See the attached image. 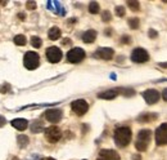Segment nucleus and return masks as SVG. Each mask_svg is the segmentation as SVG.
I'll list each match as a JSON object with an SVG mask.
<instances>
[{"mask_svg": "<svg viewBox=\"0 0 167 160\" xmlns=\"http://www.w3.org/2000/svg\"><path fill=\"white\" fill-rule=\"evenodd\" d=\"M148 59H149V54L143 48H135L133 53H131V61L135 62V64H145Z\"/></svg>", "mask_w": 167, "mask_h": 160, "instance_id": "nucleus-5", "label": "nucleus"}, {"mask_svg": "<svg viewBox=\"0 0 167 160\" xmlns=\"http://www.w3.org/2000/svg\"><path fill=\"white\" fill-rule=\"evenodd\" d=\"M112 32H111V29H107V30H105V35H111Z\"/></svg>", "mask_w": 167, "mask_h": 160, "instance_id": "nucleus-36", "label": "nucleus"}, {"mask_svg": "<svg viewBox=\"0 0 167 160\" xmlns=\"http://www.w3.org/2000/svg\"><path fill=\"white\" fill-rule=\"evenodd\" d=\"M5 123H7L5 118H4V116H0V128L4 127V124H5Z\"/></svg>", "mask_w": 167, "mask_h": 160, "instance_id": "nucleus-32", "label": "nucleus"}, {"mask_svg": "<svg viewBox=\"0 0 167 160\" xmlns=\"http://www.w3.org/2000/svg\"><path fill=\"white\" fill-rule=\"evenodd\" d=\"M45 137L49 142L55 144V142H58L60 139V137H62V132H60V129L58 127L53 125V127H49L45 129Z\"/></svg>", "mask_w": 167, "mask_h": 160, "instance_id": "nucleus-8", "label": "nucleus"}, {"mask_svg": "<svg viewBox=\"0 0 167 160\" xmlns=\"http://www.w3.org/2000/svg\"><path fill=\"white\" fill-rule=\"evenodd\" d=\"M162 98L167 102V88H166V89H163V92H162Z\"/></svg>", "mask_w": 167, "mask_h": 160, "instance_id": "nucleus-33", "label": "nucleus"}, {"mask_svg": "<svg viewBox=\"0 0 167 160\" xmlns=\"http://www.w3.org/2000/svg\"><path fill=\"white\" fill-rule=\"evenodd\" d=\"M158 118L157 114H153V112H143L142 115H139V116L136 118V120L139 123H149L152 120H156Z\"/></svg>", "mask_w": 167, "mask_h": 160, "instance_id": "nucleus-14", "label": "nucleus"}, {"mask_svg": "<svg viewBox=\"0 0 167 160\" xmlns=\"http://www.w3.org/2000/svg\"><path fill=\"white\" fill-rule=\"evenodd\" d=\"M121 40H122V43H124V44H130V43H131V38L127 36V35H124Z\"/></svg>", "mask_w": 167, "mask_h": 160, "instance_id": "nucleus-31", "label": "nucleus"}, {"mask_svg": "<svg viewBox=\"0 0 167 160\" xmlns=\"http://www.w3.org/2000/svg\"><path fill=\"white\" fill-rule=\"evenodd\" d=\"M41 160H55V159H53V158H44V159H41Z\"/></svg>", "mask_w": 167, "mask_h": 160, "instance_id": "nucleus-39", "label": "nucleus"}, {"mask_svg": "<svg viewBox=\"0 0 167 160\" xmlns=\"http://www.w3.org/2000/svg\"><path fill=\"white\" fill-rule=\"evenodd\" d=\"M63 44L66 45V44H69V39H64V41H63Z\"/></svg>", "mask_w": 167, "mask_h": 160, "instance_id": "nucleus-38", "label": "nucleus"}, {"mask_svg": "<svg viewBox=\"0 0 167 160\" xmlns=\"http://www.w3.org/2000/svg\"><path fill=\"white\" fill-rule=\"evenodd\" d=\"M60 35H62V32H60V29L59 27H51L49 30L48 36H49L50 40H58L60 38Z\"/></svg>", "mask_w": 167, "mask_h": 160, "instance_id": "nucleus-18", "label": "nucleus"}, {"mask_svg": "<svg viewBox=\"0 0 167 160\" xmlns=\"http://www.w3.org/2000/svg\"><path fill=\"white\" fill-rule=\"evenodd\" d=\"M14 44H17V45H26V43H27V40H26V36L24 35H17V36H14Z\"/></svg>", "mask_w": 167, "mask_h": 160, "instance_id": "nucleus-20", "label": "nucleus"}, {"mask_svg": "<svg viewBox=\"0 0 167 160\" xmlns=\"http://www.w3.org/2000/svg\"><path fill=\"white\" fill-rule=\"evenodd\" d=\"M96 39V31L95 30H87L82 34V40L84 43H87V44H91L94 40Z\"/></svg>", "mask_w": 167, "mask_h": 160, "instance_id": "nucleus-16", "label": "nucleus"}, {"mask_svg": "<svg viewBox=\"0 0 167 160\" xmlns=\"http://www.w3.org/2000/svg\"><path fill=\"white\" fill-rule=\"evenodd\" d=\"M148 35H149V38H151V39H156L158 36V32L156 30L151 29V30H149V32H148Z\"/></svg>", "mask_w": 167, "mask_h": 160, "instance_id": "nucleus-30", "label": "nucleus"}, {"mask_svg": "<svg viewBox=\"0 0 167 160\" xmlns=\"http://www.w3.org/2000/svg\"><path fill=\"white\" fill-rule=\"evenodd\" d=\"M113 54H115V50H113L112 48H99L94 53V57L108 61V59H111L113 57Z\"/></svg>", "mask_w": 167, "mask_h": 160, "instance_id": "nucleus-13", "label": "nucleus"}, {"mask_svg": "<svg viewBox=\"0 0 167 160\" xmlns=\"http://www.w3.org/2000/svg\"><path fill=\"white\" fill-rule=\"evenodd\" d=\"M12 160H20V159H18V158H13Z\"/></svg>", "mask_w": 167, "mask_h": 160, "instance_id": "nucleus-40", "label": "nucleus"}, {"mask_svg": "<svg viewBox=\"0 0 167 160\" xmlns=\"http://www.w3.org/2000/svg\"><path fill=\"white\" fill-rule=\"evenodd\" d=\"M133 159H134V160H142V156H140V155H134Z\"/></svg>", "mask_w": 167, "mask_h": 160, "instance_id": "nucleus-34", "label": "nucleus"}, {"mask_svg": "<svg viewBox=\"0 0 167 160\" xmlns=\"http://www.w3.org/2000/svg\"><path fill=\"white\" fill-rule=\"evenodd\" d=\"M26 7H27V9L33 11V9H36V3L35 2H27L26 3Z\"/></svg>", "mask_w": 167, "mask_h": 160, "instance_id": "nucleus-29", "label": "nucleus"}, {"mask_svg": "<svg viewBox=\"0 0 167 160\" xmlns=\"http://www.w3.org/2000/svg\"><path fill=\"white\" fill-rule=\"evenodd\" d=\"M18 17H20V18H22V20H24V18H26V16H24L23 13H20V14H18Z\"/></svg>", "mask_w": 167, "mask_h": 160, "instance_id": "nucleus-35", "label": "nucleus"}, {"mask_svg": "<svg viewBox=\"0 0 167 160\" xmlns=\"http://www.w3.org/2000/svg\"><path fill=\"white\" fill-rule=\"evenodd\" d=\"M46 58L51 64H57L62 59V50L58 47H50L46 49Z\"/></svg>", "mask_w": 167, "mask_h": 160, "instance_id": "nucleus-9", "label": "nucleus"}, {"mask_svg": "<svg viewBox=\"0 0 167 160\" xmlns=\"http://www.w3.org/2000/svg\"><path fill=\"white\" fill-rule=\"evenodd\" d=\"M31 130L33 133H36V132H40L42 130V125H41V123L40 121H36V123H33V125L31 127Z\"/></svg>", "mask_w": 167, "mask_h": 160, "instance_id": "nucleus-25", "label": "nucleus"}, {"mask_svg": "<svg viewBox=\"0 0 167 160\" xmlns=\"http://www.w3.org/2000/svg\"><path fill=\"white\" fill-rule=\"evenodd\" d=\"M160 66H161V67H165V68H167V64H165V62H163V64H160Z\"/></svg>", "mask_w": 167, "mask_h": 160, "instance_id": "nucleus-37", "label": "nucleus"}, {"mask_svg": "<svg viewBox=\"0 0 167 160\" xmlns=\"http://www.w3.org/2000/svg\"><path fill=\"white\" fill-rule=\"evenodd\" d=\"M12 125L18 130H24L29 127V121L26 119H14V120H12Z\"/></svg>", "mask_w": 167, "mask_h": 160, "instance_id": "nucleus-17", "label": "nucleus"}, {"mask_svg": "<svg viewBox=\"0 0 167 160\" xmlns=\"http://www.w3.org/2000/svg\"><path fill=\"white\" fill-rule=\"evenodd\" d=\"M127 5L131 11H134V12H138L140 9V4L139 2H127Z\"/></svg>", "mask_w": 167, "mask_h": 160, "instance_id": "nucleus-23", "label": "nucleus"}, {"mask_svg": "<svg viewBox=\"0 0 167 160\" xmlns=\"http://www.w3.org/2000/svg\"><path fill=\"white\" fill-rule=\"evenodd\" d=\"M139 18H130L129 20V26H130V27L131 29H133V30H136L138 27H139Z\"/></svg>", "mask_w": 167, "mask_h": 160, "instance_id": "nucleus-24", "label": "nucleus"}, {"mask_svg": "<svg viewBox=\"0 0 167 160\" xmlns=\"http://www.w3.org/2000/svg\"><path fill=\"white\" fill-rule=\"evenodd\" d=\"M8 92H11V85L9 84H4L0 87V93H8Z\"/></svg>", "mask_w": 167, "mask_h": 160, "instance_id": "nucleus-27", "label": "nucleus"}, {"mask_svg": "<svg viewBox=\"0 0 167 160\" xmlns=\"http://www.w3.org/2000/svg\"><path fill=\"white\" fill-rule=\"evenodd\" d=\"M156 142L158 146L167 145V123L161 124L156 130Z\"/></svg>", "mask_w": 167, "mask_h": 160, "instance_id": "nucleus-6", "label": "nucleus"}, {"mask_svg": "<svg viewBox=\"0 0 167 160\" xmlns=\"http://www.w3.org/2000/svg\"><path fill=\"white\" fill-rule=\"evenodd\" d=\"M17 142H18V146H20L21 148H24V147H27L30 139H29L27 136L21 134V136H18V138H17Z\"/></svg>", "mask_w": 167, "mask_h": 160, "instance_id": "nucleus-19", "label": "nucleus"}, {"mask_svg": "<svg viewBox=\"0 0 167 160\" xmlns=\"http://www.w3.org/2000/svg\"><path fill=\"white\" fill-rule=\"evenodd\" d=\"M23 65L27 70H35L40 65V56L36 52H27L23 57Z\"/></svg>", "mask_w": 167, "mask_h": 160, "instance_id": "nucleus-3", "label": "nucleus"}, {"mask_svg": "<svg viewBox=\"0 0 167 160\" xmlns=\"http://www.w3.org/2000/svg\"><path fill=\"white\" fill-rule=\"evenodd\" d=\"M111 18H112V16H111V13H109L108 11H104V12L102 13V20H103L104 22L111 21Z\"/></svg>", "mask_w": 167, "mask_h": 160, "instance_id": "nucleus-26", "label": "nucleus"}, {"mask_svg": "<svg viewBox=\"0 0 167 160\" xmlns=\"http://www.w3.org/2000/svg\"><path fill=\"white\" fill-rule=\"evenodd\" d=\"M71 109L76 115L82 116V115L89 110V105H87V102L85 100H76L71 103Z\"/></svg>", "mask_w": 167, "mask_h": 160, "instance_id": "nucleus-7", "label": "nucleus"}, {"mask_svg": "<svg viewBox=\"0 0 167 160\" xmlns=\"http://www.w3.org/2000/svg\"><path fill=\"white\" fill-rule=\"evenodd\" d=\"M143 97L147 103L149 105H154L156 102H158V100H160V92L156 91V89H147L144 93H143Z\"/></svg>", "mask_w": 167, "mask_h": 160, "instance_id": "nucleus-10", "label": "nucleus"}, {"mask_svg": "<svg viewBox=\"0 0 167 160\" xmlns=\"http://www.w3.org/2000/svg\"><path fill=\"white\" fill-rule=\"evenodd\" d=\"M31 45H32L33 48L39 49V48L42 45V40H41L39 36H32V38H31Z\"/></svg>", "mask_w": 167, "mask_h": 160, "instance_id": "nucleus-21", "label": "nucleus"}, {"mask_svg": "<svg viewBox=\"0 0 167 160\" xmlns=\"http://www.w3.org/2000/svg\"><path fill=\"white\" fill-rule=\"evenodd\" d=\"M99 4L96 3V2H91L90 4H89V12L91 13V14H96V13H99Z\"/></svg>", "mask_w": 167, "mask_h": 160, "instance_id": "nucleus-22", "label": "nucleus"}, {"mask_svg": "<svg viewBox=\"0 0 167 160\" xmlns=\"http://www.w3.org/2000/svg\"><path fill=\"white\" fill-rule=\"evenodd\" d=\"M131 129L129 127H120L115 130V142L118 147H126L131 141Z\"/></svg>", "mask_w": 167, "mask_h": 160, "instance_id": "nucleus-1", "label": "nucleus"}, {"mask_svg": "<svg viewBox=\"0 0 167 160\" xmlns=\"http://www.w3.org/2000/svg\"><path fill=\"white\" fill-rule=\"evenodd\" d=\"M118 93H120L118 89L104 91V92H102V93L98 94V98H102V100H113V98H116Z\"/></svg>", "mask_w": 167, "mask_h": 160, "instance_id": "nucleus-15", "label": "nucleus"}, {"mask_svg": "<svg viewBox=\"0 0 167 160\" xmlns=\"http://www.w3.org/2000/svg\"><path fill=\"white\" fill-rule=\"evenodd\" d=\"M85 58V50L82 48H72L67 53V61L69 64H80Z\"/></svg>", "mask_w": 167, "mask_h": 160, "instance_id": "nucleus-4", "label": "nucleus"}, {"mask_svg": "<svg viewBox=\"0 0 167 160\" xmlns=\"http://www.w3.org/2000/svg\"><path fill=\"white\" fill-rule=\"evenodd\" d=\"M116 14L118 17H124L125 16V8L124 7H116Z\"/></svg>", "mask_w": 167, "mask_h": 160, "instance_id": "nucleus-28", "label": "nucleus"}, {"mask_svg": "<svg viewBox=\"0 0 167 160\" xmlns=\"http://www.w3.org/2000/svg\"><path fill=\"white\" fill-rule=\"evenodd\" d=\"M96 160H120V155L115 150H100L99 158Z\"/></svg>", "mask_w": 167, "mask_h": 160, "instance_id": "nucleus-12", "label": "nucleus"}, {"mask_svg": "<svg viewBox=\"0 0 167 160\" xmlns=\"http://www.w3.org/2000/svg\"><path fill=\"white\" fill-rule=\"evenodd\" d=\"M45 119L50 123H58L62 119V110L59 109H50L45 111Z\"/></svg>", "mask_w": 167, "mask_h": 160, "instance_id": "nucleus-11", "label": "nucleus"}, {"mask_svg": "<svg viewBox=\"0 0 167 160\" xmlns=\"http://www.w3.org/2000/svg\"><path fill=\"white\" fill-rule=\"evenodd\" d=\"M151 138H152V132L149 129H143L139 132L138 134V139H136V144H135V147L138 151L143 153L145 151L149 146V142H151Z\"/></svg>", "mask_w": 167, "mask_h": 160, "instance_id": "nucleus-2", "label": "nucleus"}]
</instances>
